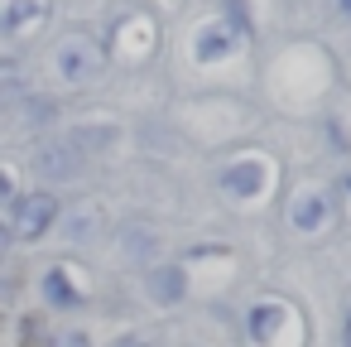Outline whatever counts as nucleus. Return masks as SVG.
<instances>
[{"mask_svg": "<svg viewBox=\"0 0 351 347\" xmlns=\"http://www.w3.org/2000/svg\"><path fill=\"white\" fill-rule=\"evenodd\" d=\"M34 169H39L44 179H73V174L82 169V155H77L68 140H58V145H44V150L34 155Z\"/></svg>", "mask_w": 351, "mask_h": 347, "instance_id": "7ed1b4c3", "label": "nucleus"}, {"mask_svg": "<svg viewBox=\"0 0 351 347\" xmlns=\"http://www.w3.org/2000/svg\"><path fill=\"white\" fill-rule=\"evenodd\" d=\"M346 347H351V313H346Z\"/></svg>", "mask_w": 351, "mask_h": 347, "instance_id": "f8f14e48", "label": "nucleus"}, {"mask_svg": "<svg viewBox=\"0 0 351 347\" xmlns=\"http://www.w3.org/2000/svg\"><path fill=\"white\" fill-rule=\"evenodd\" d=\"M226 188H231V193H255V188H260V169H255V164L231 169V174H226Z\"/></svg>", "mask_w": 351, "mask_h": 347, "instance_id": "423d86ee", "label": "nucleus"}, {"mask_svg": "<svg viewBox=\"0 0 351 347\" xmlns=\"http://www.w3.org/2000/svg\"><path fill=\"white\" fill-rule=\"evenodd\" d=\"M58 73L68 78V82H87L92 73H97V49L87 44V39H63V49H58Z\"/></svg>", "mask_w": 351, "mask_h": 347, "instance_id": "f03ea898", "label": "nucleus"}, {"mask_svg": "<svg viewBox=\"0 0 351 347\" xmlns=\"http://www.w3.org/2000/svg\"><path fill=\"white\" fill-rule=\"evenodd\" d=\"M274 318H279V309H274V304H260L255 318H250V333H255V337H269V323H274Z\"/></svg>", "mask_w": 351, "mask_h": 347, "instance_id": "0eeeda50", "label": "nucleus"}, {"mask_svg": "<svg viewBox=\"0 0 351 347\" xmlns=\"http://www.w3.org/2000/svg\"><path fill=\"white\" fill-rule=\"evenodd\" d=\"M322 217H327V203H322V193H308V198L293 208V227H298V232H313Z\"/></svg>", "mask_w": 351, "mask_h": 347, "instance_id": "20e7f679", "label": "nucleus"}, {"mask_svg": "<svg viewBox=\"0 0 351 347\" xmlns=\"http://www.w3.org/2000/svg\"><path fill=\"white\" fill-rule=\"evenodd\" d=\"M44 289H49V294H53V299H63V304H77V294H73V289H68V284H63V275H58V270H53V275H49V280H44Z\"/></svg>", "mask_w": 351, "mask_h": 347, "instance_id": "6e6552de", "label": "nucleus"}, {"mask_svg": "<svg viewBox=\"0 0 351 347\" xmlns=\"http://www.w3.org/2000/svg\"><path fill=\"white\" fill-rule=\"evenodd\" d=\"M10 102H15V78H5V73H0V116L10 111Z\"/></svg>", "mask_w": 351, "mask_h": 347, "instance_id": "1a4fd4ad", "label": "nucleus"}, {"mask_svg": "<svg viewBox=\"0 0 351 347\" xmlns=\"http://www.w3.org/2000/svg\"><path fill=\"white\" fill-rule=\"evenodd\" d=\"M58 217V193L49 188H34V193H20L15 198V236L20 241H39Z\"/></svg>", "mask_w": 351, "mask_h": 347, "instance_id": "f257e3e1", "label": "nucleus"}, {"mask_svg": "<svg viewBox=\"0 0 351 347\" xmlns=\"http://www.w3.org/2000/svg\"><path fill=\"white\" fill-rule=\"evenodd\" d=\"M121 347H145V342H121Z\"/></svg>", "mask_w": 351, "mask_h": 347, "instance_id": "ddd939ff", "label": "nucleus"}, {"mask_svg": "<svg viewBox=\"0 0 351 347\" xmlns=\"http://www.w3.org/2000/svg\"><path fill=\"white\" fill-rule=\"evenodd\" d=\"M5 246H10V232H5V227H0V251H5Z\"/></svg>", "mask_w": 351, "mask_h": 347, "instance_id": "9d476101", "label": "nucleus"}, {"mask_svg": "<svg viewBox=\"0 0 351 347\" xmlns=\"http://www.w3.org/2000/svg\"><path fill=\"white\" fill-rule=\"evenodd\" d=\"M149 294H154V299H178V294H183V270H178V265H164V270H154V280H149Z\"/></svg>", "mask_w": 351, "mask_h": 347, "instance_id": "39448f33", "label": "nucleus"}, {"mask_svg": "<svg viewBox=\"0 0 351 347\" xmlns=\"http://www.w3.org/2000/svg\"><path fill=\"white\" fill-rule=\"evenodd\" d=\"M337 10H341V15H351V0H337Z\"/></svg>", "mask_w": 351, "mask_h": 347, "instance_id": "9b49d317", "label": "nucleus"}]
</instances>
